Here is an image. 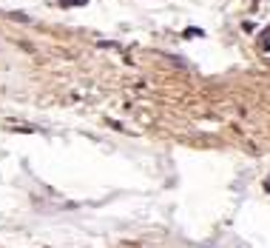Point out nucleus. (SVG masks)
<instances>
[{"mask_svg":"<svg viewBox=\"0 0 270 248\" xmlns=\"http://www.w3.org/2000/svg\"><path fill=\"white\" fill-rule=\"evenodd\" d=\"M63 6H80V3H85V0H60Z\"/></svg>","mask_w":270,"mask_h":248,"instance_id":"obj_1","label":"nucleus"}]
</instances>
